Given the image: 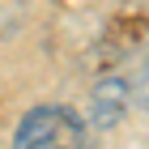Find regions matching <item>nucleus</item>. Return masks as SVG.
Instances as JSON below:
<instances>
[{
    "instance_id": "obj_1",
    "label": "nucleus",
    "mask_w": 149,
    "mask_h": 149,
    "mask_svg": "<svg viewBox=\"0 0 149 149\" xmlns=\"http://www.w3.org/2000/svg\"><path fill=\"white\" fill-rule=\"evenodd\" d=\"M81 136H85V128L68 107H38L17 124L13 141L30 149H51V145H81Z\"/></svg>"
},
{
    "instance_id": "obj_2",
    "label": "nucleus",
    "mask_w": 149,
    "mask_h": 149,
    "mask_svg": "<svg viewBox=\"0 0 149 149\" xmlns=\"http://www.w3.org/2000/svg\"><path fill=\"white\" fill-rule=\"evenodd\" d=\"M128 107V85L124 81H102L90 98V124L94 128H111Z\"/></svg>"
},
{
    "instance_id": "obj_3",
    "label": "nucleus",
    "mask_w": 149,
    "mask_h": 149,
    "mask_svg": "<svg viewBox=\"0 0 149 149\" xmlns=\"http://www.w3.org/2000/svg\"><path fill=\"white\" fill-rule=\"evenodd\" d=\"M132 90H136V98L149 107V60H145V64L136 68V77H132Z\"/></svg>"
}]
</instances>
